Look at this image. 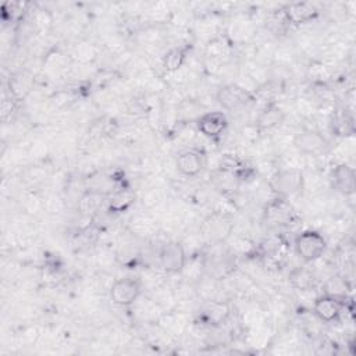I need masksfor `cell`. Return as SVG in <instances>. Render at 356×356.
Instances as JSON below:
<instances>
[{
  "mask_svg": "<svg viewBox=\"0 0 356 356\" xmlns=\"http://www.w3.org/2000/svg\"><path fill=\"white\" fill-rule=\"evenodd\" d=\"M216 100L224 110L234 111L248 106L252 102V95L236 83H228L217 90Z\"/></svg>",
  "mask_w": 356,
  "mask_h": 356,
  "instance_id": "cell-5",
  "label": "cell"
},
{
  "mask_svg": "<svg viewBox=\"0 0 356 356\" xmlns=\"http://www.w3.org/2000/svg\"><path fill=\"white\" fill-rule=\"evenodd\" d=\"M235 268V260L228 253H213L203 260V271L213 280H224L231 275Z\"/></svg>",
  "mask_w": 356,
  "mask_h": 356,
  "instance_id": "cell-6",
  "label": "cell"
},
{
  "mask_svg": "<svg viewBox=\"0 0 356 356\" xmlns=\"http://www.w3.org/2000/svg\"><path fill=\"white\" fill-rule=\"evenodd\" d=\"M293 248L296 254L305 263H313L324 254L327 249V242L318 231L305 229L295 236Z\"/></svg>",
  "mask_w": 356,
  "mask_h": 356,
  "instance_id": "cell-1",
  "label": "cell"
},
{
  "mask_svg": "<svg viewBox=\"0 0 356 356\" xmlns=\"http://www.w3.org/2000/svg\"><path fill=\"white\" fill-rule=\"evenodd\" d=\"M231 316V306L228 302L210 300L203 305L199 312V320L210 327H218Z\"/></svg>",
  "mask_w": 356,
  "mask_h": 356,
  "instance_id": "cell-12",
  "label": "cell"
},
{
  "mask_svg": "<svg viewBox=\"0 0 356 356\" xmlns=\"http://www.w3.org/2000/svg\"><path fill=\"white\" fill-rule=\"evenodd\" d=\"M331 182L337 192L343 196H350L356 191V174L353 167L346 163L335 165L331 171Z\"/></svg>",
  "mask_w": 356,
  "mask_h": 356,
  "instance_id": "cell-11",
  "label": "cell"
},
{
  "mask_svg": "<svg viewBox=\"0 0 356 356\" xmlns=\"http://www.w3.org/2000/svg\"><path fill=\"white\" fill-rule=\"evenodd\" d=\"M132 202H134V195L128 189L120 191V192H117L111 197V200H110V210H113L115 213L124 211L125 209H128L131 206Z\"/></svg>",
  "mask_w": 356,
  "mask_h": 356,
  "instance_id": "cell-16",
  "label": "cell"
},
{
  "mask_svg": "<svg viewBox=\"0 0 356 356\" xmlns=\"http://www.w3.org/2000/svg\"><path fill=\"white\" fill-rule=\"evenodd\" d=\"M346 289H348V282L345 278L339 277V275H334L328 280L327 282V291L325 293L338 296V298H345L346 295Z\"/></svg>",
  "mask_w": 356,
  "mask_h": 356,
  "instance_id": "cell-18",
  "label": "cell"
},
{
  "mask_svg": "<svg viewBox=\"0 0 356 356\" xmlns=\"http://www.w3.org/2000/svg\"><path fill=\"white\" fill-rule=\"evenodd\" d=\"M186 252L181 242L171 241L163 245L160 253H159V261L164 271L170 274L181 273L186 266Z\"/></svg>",
  "mask_w": 356,
  "mask_h": 356,
  "instance_id": "cell-4",
  "label": "cell"
},
{
  "mask_svg": "<svg viewBox=\"0 0 356 356\" xmlns=\"http://www.w3.org/2000/svg\"><path fill=\"white\" fill-rule=\"evenodd\" d=\"M289 278H291L293 286H296L299 289L310 288L313 285V281H314L313 274L309 270H306V268H296V270H293Z\"/></svg>",
  "mask_w": 356,
  "mask_h": 356,
  "instance_id": "cell-17",
  "label": "cell"
},
{
  "mask_svg": "<svg viewBox=\"0 0 356 356\" xmlns=\"http://www.w3.org/2000/svg\"><path fill=\"white\" fill-rule=\"evenodd\" d=\"M318 11L312 3L306 1H298L292 3L284 10L285 19L292 24H306L317 17Z\"/></svg>",
  "mask_w": 356,
  "mask_h": 356,
  "instance_id": "cell-13",
  "label": "cell"
},
{
  "mask_svg": "<svg viewBox=\"0 0 356 356\" xmlns=\"http://www.w3.org/2000/svg\"><path fill=\"white\" fill-rule=\"evenodd\" d=\"M196 127L203 136L216 139L225 132L228 127V118L222 111H209L197 118Z\"/></svg>",
  "mask_w": 356,
  "mask_h": 356,
  "instance_id": "cell-9",
  "label": "cell"
},
{
  "mask_svg": "<svg viewBox=\"0 0 356 356\" xmlns=\"http://www.w3.org/2000/svg\"><path fill=\"white\" fill-rule=\"evenodd\" d=\"M142 293V282L134 277L120 278L110 288V299L115 306H132Z\"/></svg>",
  "mask_w": 356,
  "mask_h": 356,
  "instance_id": "cell-3",
  "label": "cell"
},
{
  "mask_svg": "<svg viewBox=\"0 0 356 356\" xmlns=\"http://www.w3.org/2000/svg\"><path fill=\"white\" fill-rule=\"evenodd\" d=\"M343 299L324 293L318 298H316L313 303V312L314 314L324 323H334L339 318L342 310H343Z\"/></svg>",
  "mask_w": 356,
  "mask_h": 356,
  "instance_id": "cell-8",
  "label": "cell"
},
{
  "mask_svg": "<svg viewBox=\"0 0 356 356\" xmlns=\"http://www.w3.org/2000/svg\"><path fill=\"white\" fill-rule=\"evenodd\" d=\"M305 185L303 172L299 168H284L277 171L270 181V188L280 199L298 195Z\"/></svg>",
  "mask_w": 356,
  "mask_h": 356,
  "instance_id": "cell-2",
  "label": "cell"
},
{
  "mask_svg": "<svg viewBox=\"0 0 356 356\" xmlns=\"http://www.w3.org/2000/svg\"><path fill=\"white\" fill-rule=\"evenodd\" d=\"M186 60V50L182 47H172L170 49L163 57V67L168 72L178 71Z\"/></svg>",
  "mask_w": 356,
  "mask_h": 356,
  "instance_id": "cell-15",
  "label": "cell"
},
{
  "mask_svg": "<svg viewBox=\"0 0 356 356\" xmlns=\"http://www.w3.org/2000/svg\"><path fill=\"white\" fill-rule=\"evenodd\" d=\"M284 118H285V114L282 108H280L275 104H270L260 111L256 120V125L261 131H268L278 127L284 121Z\"/></svg>",
  "mask_w": 356,
  "mask_h": 356,
  "instance_id": "cell-14",
  "label": "cell"
},
{
  "mask_svg": "<svg viewBox=\"0 0 356 356\" xmlns=\"http://www.w3.org/2000/svg\"><path fill=\"white\" fill-rule=\"evenodd\" d=\"M293 146L302 154L316 156L323 153L328 147V142L318 131L303 129L299 134H296L293 139Z\"/></svg>",
  "mask_w": 356,
  "mask_h": 356,
  "instance_id": "cell-7",
  "label": "cell"
},
{
  "mask_svg": "<svg viewBox=\"0 0 356 356\" xmlns=\"http://www.w3.org/2000/svg\"><path fill=\"white\" fill-rule=\"evenodd\" d=\"M206 164V157L199 149H186L181 152L175 160L177 170L185 177L199 175Z\"/></svg>",
  "mask_w": 356,
  "mask_h": 356,
  "instance_id": "cell-10",
  "label": "cell"
}]
</instances>
